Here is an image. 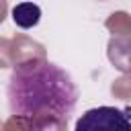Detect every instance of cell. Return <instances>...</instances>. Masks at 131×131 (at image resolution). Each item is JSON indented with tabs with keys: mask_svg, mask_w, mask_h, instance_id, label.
Wrapping results in <instances>:
<instances>
[{
	"mask_svg": "<svg viewBox=\"0 0 131 131\" xmlns=\"http://www.w3.org/2000/svg\"><path fill=\"white\" fill-rule=\"evenodd\" d=\"M10 115L27 131L66 125L78 104L80 90L72 76L45 57L16 63L6 84Z\"/></svg>",
	"mask_w": 131,
	"mask_h": 131,
	"instance_id": "6da1fadb",
	"label": "cell"
},
{
	"mask_svg": "<svg viewBox=\"0 0 131 131\" xmlns=\"http://www.w3.org/2000/svg\"><path fill=\"white\" fill-rule=\"evenodd\" d=\"M74 131H131V111L117 106L88 108L76 121Z\"/></svg>",
	"mask_w": 131,
	"mask_h": 131,
	"instance_id": "7a4b0ae2",
	"label": "cell"
},
{
	"mask_svg": "<svg viewBox=\"0 0 131 131\" xmlns=\"http://www.w3.org/2000/svg\"><path fill=\"white\" fill-rule=\"evenodd\" d=\"M12 20L20 29H31L41 20V8L33 2H23L12 8Z\"/></svg>",
	"mask_w": 131,
	"mask_h": 131,
	"instance_id": "3957f363",
	"label": "cell"
}]
</instances>
